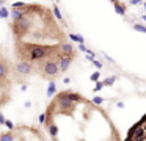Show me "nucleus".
Instances as JSON below:
<instances>
[{
	"mask_svg": "<svg viewBox=\"0 0 146 141\" xmlns=\"http://www.w3.org/2000/svg\"><path fill=\"white\" fill-rule=\"evenodd\" d=\"M42 71H44V75H47V77H55V75H58V72L61 69H60V64H58L57 60H47L44 63Z\"/></svg>",
	"mask_w": 146,
	"mask_h": 141,
	"instance_id": "nucleus-1",
	"label": "nucleus"
},
{
	"mask_svg": "<svg viewBox=\"0 0 146 141\" xmlns=\"http://www.w3.org/2000/svg\"><path fill=\"white\" fill-rule=\"evenodd\" d=\"M16 71L22 75H27L33 71V68H32V64H30V61H19L16 64Z\"/></svg>",
	"mask_w": 146,
	"mask_h": 141,
	"instance_id": "nucleus-2",
	"label": "nucleus"
},
{
	"mask_svg": "<svg viewBox=\"0 0 146 141\" xmlns=\"http://www.w3.org/2000/svg\"><path fill=\"white\" fill-rule=\"evenodd\" d=\"M60 55L61 56H74V47L71 42H61L60 44Z\"/></svg>",
	"mask_w": 146,
	"mask_h": 141,
	"instance_id": "nucleus-3",
	"label": "nucleus"
},
{
	"mask_svg": "<svg viewBox=\"0 0 146 141\" xmlns=\"http://www.w3.org/2000/svg\"><path fill=\"white\" fill-rule=\"evenodd\" d=\"M71 61H72V56H61L58 64H60V69L61 71H68L71 66Z\"/></svg>",
	"mask_w": 146,
	"mask_h": 141,
	"instance_id": "nucleus-4",
	"label": "nucleus"
},
{
	"mask_svg": "<svg viewBox=\"0 0 146 141\" xmlns=\"http://www.w3.org/2000/svg\"><path fill=\"white\" fill-rule=\"evenodd\" d=\"M7 75H8V64H7V61L0 60V78H5Z\"/></svg>",
	"mask_w": 146,
	"mask_h": 141,
	"instance_id": "nucleus-5",
	"label": "nucleus"
},
{
	"mask_svg": "<svg viewBox=\"0 0 146 141\" xmlns=\"http://www.w3.org/2000/svg\"><path fill=\"white\" fill-rule=\"evenodd\" d=\"M113 6H115V11H116L119 16H124V14H126V8H124V6L121 5L119 2H113Z\"/></svg>",
	"mask_w": 146,
	"mask_h": 141,
	"instance_id": "nucleus-6",
	"label": "nucleus"
},
{
	"mask_svg": "<svg viewBox=\"0 0 146 141\" xmlns=\"http://www.w3.org/2000/svg\"><path fill=\"white\" fill-rule=\"evenodd\" d=\"M66 94H68V99L71 100V102H79V100H82V97L79 96V94H76V93H69V91H66Z\"/></svg>",
	"mask_w": 146,
	"mask_h": 141,
	"instance_id": "nucleus-7",
	"label": "nucleus"
},
{
	"mask_svg": "<svg viewBox=\"0 0 146 141\" xmlns=\"http://www.w3.org/2000/svg\"><path fill=\"white\" fill-rule=\"evenodd\" d=\"M55 91H57V85H55V81L52 80L50 83H49V88H47V96L52 97L55 94Z\"/></svg>",
	"mask_w": 146,
	"mask_h": 141,
	"instance_id": "nucleus-8",
	"label": "nucleus"
},
{
	"mask_svg": "<svg viewBox=\"0 0 146 141\" xmlns=\"http://www.w3.org/2000/svg\"><path fill=\"white\" fill-rule=\"evenodd\" d=\"M0 141H14V135L11 133V132H8V133H2L0 135Z\"/></svg>",
	"mask_w": 146,
	"mask_h": 141,
	"instance_id": "nucleus-9",
	"label": "nucleus"
},
{
	"mask_svg": "<svg viewBox=\"0 0 146 141\" xmlns=\"http://www.w3.org/2000/svg\"><path fill=\"white\" fill-rule=\"evenodd\" d=\"M69 39H72V41H76V42H79V44H83V36H80V34H76V33H69Z\"/></svg>",
	"mask_w": 146,
	"mask_h": 141,
	"instance_id": "nucleus-10",
	"label": "nucleus"
},
{
	"mask_svg": "<svg viewBox=\"0 0 146 141\" xmlns=\"http://www.w3.org/2000/svg\"><path fill=\"white\" fill-rule=\"evenodd\" d=\"M47 130H49V133H50L52 136H57L58 130H57V127H55L54 124H50V122H49V124H47Z\"/></svg>",
	"mask_w": 146,
	"mask_h": 141,
	"instance_id": "nucleus-11",
	"label": "nucleus"
},
{
	"mask_svg": "<svg viewBox=\"0 0 146 141\" xmlns=\"http://www.w3.org/2000/svg\"><path fill=\"white\" fill-rule=\"evenodd\" d=\"M54 14H55V17H57V19H60V21L63 19V16H61V13H60V8H58L57 5L54 6Z\"/></svg>",
	"mask_w": 146,
	"mask_h": 141,
	"instance_id": "nucleus-12",
	"label": "nucleus"
},
{
	"mask_svg": "<svg viewBox=\"0 0 146 141\" xmlns=\"http://www.w3.org/2000/svg\"><path fill=\"white\" fill-rule=\"evenodd\" d=\"M133 28H135L137 31H143V33H146V25H141V24H135V25H133Z\"/></svg>",
	"mask_w": 146,
	"mask_h": 141,
	"instance_id": "nucleus-13",
	"label": "nucleus"
},
{
	"mask_svg": "<svg viewBox=\"0 0 146 141\" xmlns=\"http://www.w3.org/2000/svg\"><path fill=\"white\" fill-rule=\"evenodd\" d=\"M115 80H116V77H110V78H107V80H104V85L105 86H110V85L115 83Z\"/></svg>",
	"mask_w": 146,
	"mask_h": 141,
	"instance_id": "nucleus-14",
	"label": "nucleus"
},
{
	"mask_svg": "<svg viewBox=\"0 0 146 141\" xmlns=\"http://www.w3.org/2000/svg\"><path fill=\"white\" fill-rule=\"evenodd\" d=\"M10 16V13H8V9L7 8H0V17H8Z\"/></svg>",
	"mask_w": 146,
	"mask_h": 141,
	"instance_id": "nucleus-15",
	"label": "nucleus"
},
{
	"mask_svg": "<svg viewBox=\"0 0 146 141\" xmlns=\"http://www.w3.org/2000/svg\"><path fill=\"white\" fill-rule=\"evenodd\" d=\"M25 3L24 2H16V3H13V8H25Z\"/></svg>",
	"mask_w": 146,
	"mask_h": 141,
	"instance_id": "nucleus-16",
	"label": "nucleus"
},
{
	"mask_svg": "<svg viewBox=\"0 0 146 141\" xmlns=\"http://www.w3.org/2000/svg\"><path fill=\"white\" fill-rule=\"evenodd\" d=\"M99 77H101V74H99V72H94V74L91 75V80H93V81H98Z\"/></svg>",
	"mask_w": 146,
	"mask_h": 141,
	"instance_id": "nucleus-17",
	"label": "nucleus"
},
{
	"mask_svg": "<svg viewBox=\"0 0 146 141\" xmlns=\"http://www.w3.org/2000/svg\"><path fill=\"white\" fill-rule=\"evenodd\" d=\"M102 86H105V85H104V81H98V83H96V88H94V91H99Z\"/></svg>",
	"mask_w": 146,
	"mask_h": 141,
	"instance_id": "nucleus-18",
	"label": "nucleus"
},
{
	"mask_svg": "<svg viewBox=\"0 0 146 141\" xmlns=\"http://www.w3.org/2000/svg\"><path fill=\"white\" fill-rule=\"evenodd\" d=\"M102 102H104L102 97H94V99H93V103H102Z\"/></svg>",
	"mask_w": 146,
	"mask_h": 141,
	"instance_id": "nucleus-19",
	"label": "nucleus"
},
{
	"mask_svg": "<svg viewBox=\"0 0 146 141\" xmlns=\"http://www.w3.org/2000/svg\"><path fill=\"white\" fill-rule=\"evenodd\" d=\"M93 64H94V66H96V68H98V69H101V68H102V64H101V63H99V61H96V60H93Z\"/></svg>",
	"mask_w": 146,
	"mask_h": 141,
	"instance_id": "nucleus-20",
	"label": "nucleus"
},
{
	"mask_svg": "<svg viewBox=\"0 0 146 141\" xmlns=\"http://www.w3.org/2000/svg\"><path fill=\"white\" fill-rule=\"evenodd\" d=\"M138 3H143V0H130V5H138Z\"/></svg>",
	"mask_w": 146,
	"mask_h": 141,
	"instance_id": "nucleus-21",
	"label": "nucleus"
},
{
	"mask_svg": "<svg viewBox=\"0 0 146 141\" xmlns=\"http://www.w3.org/2000/svg\"><path fill=\"white\" fill-rule=\"evenodd\" d=\"M5 125H7L8 128H13V122L11 121H5Z\"/></svg>",
	"mask_w": 146,
	"mask_h": 141,
	"instance_id": "nucleus-22",
	"label": "nucleus"
},
{
	"mask_svg": "<svg viewBox=\"0 0 146 141\" xmlns=\"http://www.w3.org/2000/svg\"><path fill=\"white\" fill-rule=\"evenodd\" d=\"M79 49L82 50V52H88V49H86V47L83 46V44H80V46H79Z\"/></svg>",
	"mask_w": 146,
	"mask_h": 141,
	"instance_id": "nucleus-23",
	"label": "nucleus"
},
{
	"mask_svg": "<svg viewBox=\"0 0 146 141\" xmlns=\"http://www.w3.org/2000/svg\"><path fill=\"white\" fill-rule=\"evenodd\" d=\"M39 122H46V115H41V116H39Z\"/></svg>",
	"mask_w": 146,
	"mask_h": 141,
	"instance_id": "nucleus-24",
	"label": "nucleus"
},
{
	"mask_svg": "<svg viewBox=\"0 0 146 141\" xmlns=\"http://www.w3.org/2000/svg\"><path fill=\"white\" fill-rule=\"evenodd\" d=\"M5 121H7V119H3V116L0 115V124H5Z\"/></svg>",
	"mask_w": 146,
	"mask_h": 141,
	"instance_id": "nucleus-25",
	"label": "nucleus"
},
{
	"mask_svg": "<svg viewBox=\"0 0 146 141\" xmlns=\"http://www.w3.org/2000/svg\"><path fill=\"white\" fill-rule=\"evenodd\" d=\"M143 21H145V22H146V14H145V16H143Z\"/></svg>",
	"mask_w": 146,
	"mask_h": 141,
	"instance_id": "nucleus-26",
	"label": "nucleus"
},
{
	"mask_svg": "<svg viewBox=\"0 0 146 141\" xmlns=\"http://www.w3.org/2000/svg\"><path fill=\"white\" fill-rule=\"evenodd\" d=\"M143 6H145V9H146V2H143Z\"/></svg>",
	"mask_w": 146,
	"mask_h": 141,
	"instance_id": "nucleus-27",
	"label": "nucleus"
},
{
	"mask_svg": "<svg viewBox=\"0 0 146 141\" xmlns=\"http://www.w3.org/2000/svg\"><path fill=\"white\" fill-rule=\"evenodd\" d=\"M111 2H116V0H111Z\"/></svg>",
	"mask_w": 146,
	"mask_h": 141,
	"instance_id": "nucleus-28",
	"label": "nucleus"
}]
</instances>
